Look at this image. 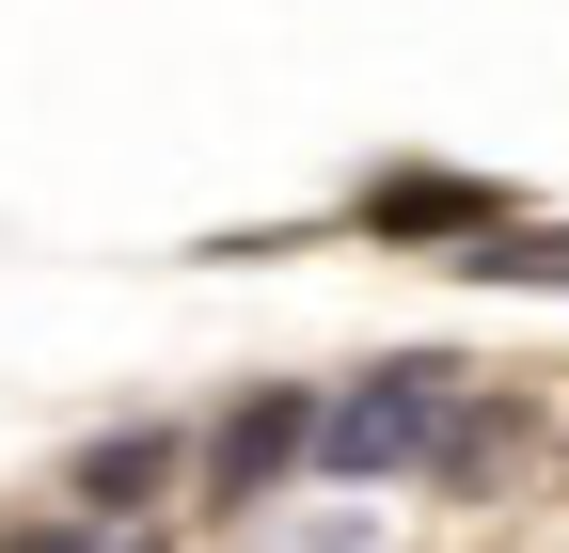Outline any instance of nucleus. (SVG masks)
Here are the masks:
<instances>
[{
  "label": "nucleus",
  "instance_id": "nucleus-3",
  "mask_svg": "<svg viewBox=\"0 0 569 553\" xmlns=\"http://www.w3.org/2000/svg\"><path fill=\"white\" fill-rule=\"evenodd\" d=\"M63 491H80L96 522H142L174 491V428H111V443H80V474H63Z\"/></svg>",
  "mask_w": 569,
  "mask_h": 553
},
{
  "label": "nucleus",
  "instance_id": "nucleus-1",
  "mask_svg": "<svg viewBox=\"0 0 569 553\" xmlns=\"http://www.w3.org/2000/svg\"><path fill=\"white\" fill-rule=\"evenodd\" d=\"M459 428V364H380L348 411H317V459L332 474H411V459H443Z\"/></svg>",
  "mask_w": 569,
  "mask_h": 553
},
{
  "label": "nucleus",
  "instance_id": "nucleus-5",
  "mask_svg": "<svg viewBox=\"0 0 569 553\" xmlns=\"http://www.w3.org/2000/svg\"><path fill=\"white\" fill-rule=\"evenodd\" d=\"M0 553H96V522H17Z\"/></svg>",
  "mask_w": 569,
  "mask_h": 553
},
{
  "label": "nucleus",
  "instance_id": "nucleus-2",
  "mask_svg": "<svg viewBox=\"0 0 569 553\" xmlns=\"http://www.w3.org/2000/svg\"><path fill=\"white\" fill-rule=\"evenodd\" d=\"M317 459V395H284V380H253L222 428H206V459H190V491H206V522H253L284 474Z\"/></svg>",
  "mask_w": 569,
  "mask_h": 553
},
{
  "label": "nucleus",
  "instance_id": "nucleus-6",
  "mask_svg": "<svg viewBox=\"0 0 569 553\" xmlns=\"http://www.w3.org/2000/svg\"><path fill=\"white\" fill-rule=\"evenodd\" d=\"M96 553H159V537H142V522H96Z\"/></svg>",
  "mask_w": 569,
  "mask_h": 553
},
{
  "label": "nucleus",
  "instance_id": "nucleus-4",
  "mask_svg": "<svg viewBox=\"0 0 569 553\" xmlns=\"http://www.w3.org/2000/svg\"><path fill=\"white\" fill-rule=\"evenodd\" d=\"M365 222H380V238H490L507 205H490L475 174H380V190H365Z\"/></svg>",
  "mask_w": 569,
  "mask_h": 553
}]
</instances>
